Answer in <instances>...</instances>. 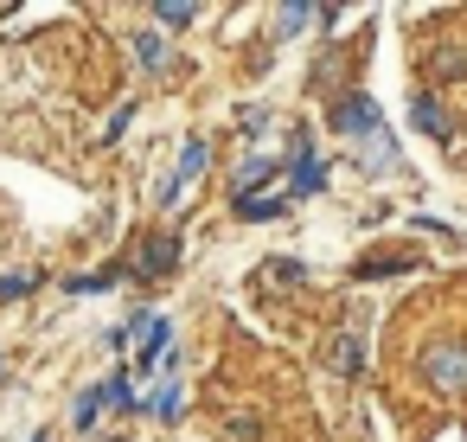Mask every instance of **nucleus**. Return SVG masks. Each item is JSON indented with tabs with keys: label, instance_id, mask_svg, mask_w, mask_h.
I'll list each match as a JSON object with an SVG mask.
<instances>
[{
	"label": "nucleus",
	"instance_id": "17",
	"mask_svg": "<svg viewBox=\"0 0 467 442\" xmlns=\"http://www.w3.org/2000/svg\"><path fill=\"white\" fill-rule=\"evenodd\" d=\"M263 276H269V282H301V276H307V269H301V263H269V269H263Z\"/></svg>",
	"mask_w": 467,
	"mask_h": 442
},
{
	"label": "nucleus",
	"instance_id": "18",
	"mask_svg": "<svg viewBox=\"0 0 467 442\" xmlns=\"http://www.w3.org/2000/svg\"><path fill=\"white\" fill-rule=\"evenodd\" d=\"M435 71H441V78H448V71H467V52H441V58H435Z\"/></svg>",
	"mask_w": 467,
	"mask_h": 442
},
{
	"label": "nucleus",
	"instance_id": "14",
	"mask_svg": "<svg viewBox=\"0 0 467 442\" xmlns=\"http://www.w3.org/2000/svg\"><path fill=\"white\" fill-rule=\"evenodd\" d=\"M244 218H282V199H237Z\"/></svg>",
	"mask_w": 467,
	"mask_h": 442
},
{
	"label": "nucleus",
	"instance_id": "19",
	"mask_svg": "<svg viewBox=\"0 0 467 442\" xmlns=\"http://www.w3.org/2000/svg\"><path fill=\"white\" fill-rule=\"evenodd\" d=\"M33 442H39V436H33Z\"/></svg>",
	"mask_w": 467,
	"mask_h": 442
},
{
	"label": "nucleus",
	"instance_id": "15",
	"mask_svg": "<svg viewBox=\"0 0 467 442\" xmlns=\"http://www.w3.org/2000/svg\"><path fill=\"white\" fill-rule=\"evenodd\" d=\"M20 295H33V276H0V301H20Z\"/></svg>",
	"mask_w": 467,
	"mask_h": 442
},
{
	"label": "nucleus",
	"instance_id": "3",
	"mask_svg": "<svg viewBox=\"0 0 467 442\" xmlns=\"http://www.w3.org/2000/svg\"><path fill=\"white\" fill-rule=\"evenodd\" d=\"M116 346H135V365L148 372L154 359H167V314H135L129 333H116Z\"/></svg>",
	"mask_w": 467,
	"mask_h": 442
},
{
	"label": "nucleus",
	"instance_id": "7",
	"mask_svg": "<svg viewBox=\"0 0 467 442\" xmlns=\"http://www.w3.org/2000/svg\"><path fill=\"white\" fill-rule=\"evenodd\" d=\"M358 365H365V340L358 333H339L333 340V372H358Z\"/></svg>",
	"mask_w": 467,
	"mask_h": 442
},
{
	"label": "nucleus",
	"instance_id": "6",
	"mask_svg": "<svg viewBox=\"0 0 467 442\" xmlns=\"http://www.w3.org/2000/svg\"><path fill=\"white\" fill-rule=\"evenodd\" d=\"M148 410L173 423V416L186 410V384H180V378H161V384H154V397H148Z\"/></svg>",
	"mask_w": 467,
	"mask_h": 442
},
{
	"label": "nucleus",
	"instance_id": "16",
	"mask_svg": "<svg viewBox=\"0 0 467 442\" xmlns=\"http://www.w3.org/2000/svg\"><path fill=\"white\" fill-rule=\"evenodd\" d=\"M275 20H282V26H288V33H295V26H307V20H320V7H282V14H275Z\"/></svg>",
	"mask_w": 467,
	"mask_h": 442
},
{
	"label": "nucleus",
	"instance_id": "8",
	"mask_svg": "<svg viewBox=\"0 0 467 442\" xmlns=\"http://www.w3.org/2000/svg\"><path fill=\"white\" fill-rule=\"evenodd\" d=\"M135 58H141L148 71H161V65H167V39H161L154 26H148V33H135Z\"/></svg>",
	"mask_w": 467,
	"mask_h": 442
},
{
	"label": "nucleus",
	"instance_id": "13",
	"mask_svg": "<svg viewBox=\"0 0 467 442\" xmlns=\"http://www.w3.org/2000/svg\"><path fill=\"white\" fill-rule=\"evenodd\" d=\"M154 20H161V26H192V20H199V7H186V0H161Z\"/></svg>",
	"mask_w": 467,
	"mask_h": 442
},
{
	"label": "nucleus",
	"instance_id": "9",
	"mask_svg": "<svg viewBox=\"0 0 467 442\" xmlns=\"http://www.w3.org/2000/svg\"><path fill=\"white\" fill-rule=\"evenodd\" d=\"M173 263H180V244H173V237H161V244L141 250V269H148V276H161V269H173Z\"/></svg>",
	"mask_w": 467,
	"mask_h": 442
},
{
	"label": "nucleus",
	"instance_id": "10",
	"mask_svg": "<svg viewBox=\"0 0 467 442\" xmlns=\"http://www.w3.org/2000/svg\"><path fill=\"white\" fill-rule=\"evenodd\" d=\"M103 410H109V391L97 384V391H84V397H78V410H71V416H78V429H90V423H97Z\"/></svg>",
	"mask_w": 467,
	"mask_h": 442
},
{
	"label": "nucleus",
	"instance_id": "2",
	"mask_svg": "<svg viewBox=\"0 0 467 442\" xmlns=\"http://www.w3.org/2000/svg\"><path fill=\"white\" fill-rule=\"evenodd\" d=\"M422 378H429V391H467V340H435L429 353H422Z\"/></svg>",
	"mask_w": 467,
	"mask_h": 442
},
{
	"label": "nucleus",
	"instance_id": "1",
	"mask_svg": "<svg viewBox=\"0 0 467 442\" xmlns=\"http://www.w3.org/2000/svg\"><path fill=\"white\" fill-rule=\"evenodd\" d=\"M333 122H339V135L358 148V167H365V174H397V167H403V154H397V142H390V129H384V116H378V103H371L365 90H358V97H339Z\"/></svg>",
	"mask_w": 467,
	"mask_h": 442
},
{
	"label": "nucleus",
	"instance_id": "12",
	"mask_svg": "<svg viewBox=\"0 0 467 442\" xmlns=\"http://www.w3.org/2000/svg\"><path fill=\"white\" fill-rule=\"evenodd\" d=\"M122 276H129V269H97V276H78V282H71V295H103V289H116Z\"/></svg>",
	"mask_w": 467,
	"mask_h": 442
},
{
	"label": "nucleus",
	"instance_id": "11",
	"mask_svg": "<svg viewBox=\"0 0 467 442\" xmlns=\"http://www.w3.org/2000/svg\"><path fill=\"white\" fill-rule=\"evenodd\" d=\"M269 174H275V161H244V167H237V186H244L237 199H250V193H256V186H263Z\"/></svg>",
	"mask_w": 467,
	"mask_h": 442
},
{
	"label": "nucleus",
	"instance_id": "5",
	"mask_svg": "<svg viewBox=\"0 0 467 442\" xmlns=\"http://www.w3.org/2000/svg\"><path fill=\"white\" fill-rule=\"evenodd\" d=\"M410 122H416L429 142H448V135H454V122H448V110H441L435 97H416V103H410Z\"/></svg>",
	"mask_w": 467,
	"mask_h": 442
},
{
	"label": "nucleus",
	"instance_id": "4",
	"mask_svg": "<svg viewBox=\"0 0 467 442\" xmlns=\"http://www.w3.org/2000/svg\"><path fill=\"white\" fill-rule=\"evenodd\" d=\"M205 167H212V148H205V142H186V148H180V167L161 180V205H180V199H186V186H192Z\"/></svg>",
	"mask_w": 467,
	"mask_h": 442
}]
</instances>
